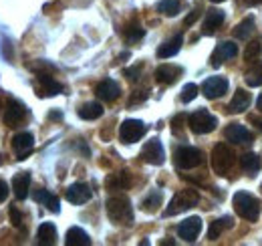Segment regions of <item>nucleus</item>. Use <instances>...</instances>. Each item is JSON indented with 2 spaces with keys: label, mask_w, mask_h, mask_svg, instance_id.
Here are the masks:
<instances>
[{
  "label": "nucleus",
  "mask_w": 262,
  "mask_h": 246,
  "mask_svg": "<svg viewBox=\"0 0 262 246\" xmlns=\"http://www.w3.org/2000/svg\"><path fill=\"white\" fill-rule=\"evenodd\" d=\"M162 202H164V194L160 192V190H154L145 200H143V204H141V208H143V212H156L160 206H162Z\"/></svg>",
  "instance_id": "obj_28"
},
{
  "label": "nucleus",
  "mask_w": 262,
  "mask_h": 246,
  "mask_svg": "<svg viewBox=\"0 0 262 246\" xmlns=\"http://www.w3.org/2000/svg\"><path fill=\"white\" fill-rule=\"evenodd\" d=\"M105 210H107V216H109V220L113 224L131 226V222H133V208H131V202L125 196L109 198L107 204H105Z\"/></svg>",
  "instance_id": "obj_2"
},
{
  "label": "nucleus",
  "mask_w": 262,
  "mask_h": 246,
  "mask_svg": "<svg viewBox=\"0 0 262 246\" xmlns=\"http://www.w3.org/2000/svg\"><path fill=\"white\" fill-rule=\"evenodd\" d=\"M103 115V105L97 103V101H89L85 105H81L79 109V117L85 119V121H93V119H99Z\"/></svg>",
  "instance_id": "obj_26"
},
{
  "label": "nucleus",
  "mask_w": 262,
  "mask_h": 246,
  "mask_svg": "<svg viewBox=\"0 0 262 246\" xmlns=\"http://www.w3.org/2000/svg\"><path fill=\"white\" fill-rule=\"evenodd\" d=\"M33 148H34L33 133L23 131V133H16V135H14V139H12V150L16 152L18 159H27V157L31 155V152H33Z\"/></svg>",
  "instance_id": "obj_14"
},
{
  "label": "nucleus",
  "mask_w": 262,
  "mask_h": 246,
  "mask_svg": "<svg viewBox=\"0 0 262 246\" xmlns=\"http://www.w3.org/2000/svg\"><path fill=\"white\" fill-rule=\"evenodd\" d=\"M246 85L250 87H262V61H256V65H252V69L246 71Z\"/></svg>",
  "instance_id": "obj_30"
},
{
  "label": "nucleus",
  "mask_w": 262,
  "mask_h": 246,
  "mask_svg": "<svg viewBox=\"0 0 262 246\" xmlns=\"http://www.w3.org/2000/svg\"><path fill=\"white\" fill-rule=\"evenodd\" d=\"M182 43H184V36H182V34H176L173 38L165 40L164 45L158 49V57H160V59H171L173 55H178V53H180Z\"/></svg>",
  "instance_id": "obj_23"
},
{
  "label": "nucleus",
  "mask_w": 262,
  "mask_h": 246,
  "mask_svg": "<svg viewBox=\"0 0 262 246\" xmlns=\"http://www.w3.org/2000/svg\"><path fill=\"white\" fill-rule=\"evenodd\" d=\"M240 168L246 174H256L260 170V157L256 154H252V152H248V154H244L240 157Z\"/></svg>",
  "instance_id": "obj_27"
},
{
  "label": "nucleus",
  "mask_w": 262,
  "mask_h": 246,
  "mask_svg": "<svg viewBox=\"0 0 262 246\" xmlns=\"http://www.w3.org/2000/svg\"><path fill=\"white\" fill-rule=\"evenodd\" d=\"M186 119H188V117H186L184 113H182V115H176V117H173V121H171V131H173L176 135H180V133H182V123L186 121Z\"/></svg>",
  "instance_id": "obj_38"
},
{
  "label": "nucleus",
  "mask_w": 262,
  "mask_h": 246,
  "mask_svg": "<svg viewBox=\"0 0 262 246\" xmlns=\"http://www.w3.org/2000/svg\"><path fill=\"white\" fill-rule=\"evenodd\" d=\"M143 34H145V31H143L139 25H129V27L123 29V36H125L129 43H135V40L143 38Z\"/></svg>",
  "instance_id": "obj_34"
},
{
  "label": "nucleus",
  "mask_w": 262,
  "mask_h": 246,
  "mask_svg": "<svg viewBox=\"0 0 262 246\" xmlns=\"http://www.w3.org/2000/svg\"><path fill=\"white\" fill-rule=\"evenodd\" d=\"M182 67L178 65H162L156 69V81L162 85H173L180 77H182Z\"/></svg>",
  "instance_id": "obj_15"
},
{
  "label": "nucleus",
  "mask_w": 262,
  "mask_h": 246,
  "mask_svg": "<svg viewBox=\"0 0 262 246\" xmlns=\"http://www.w3.org/2000/svg\"><path fill=\"white\" fill-rule=\"evenodd\" d=\"M198 202H200V194H198L196 190H190V188H188V190H180V192L171 198V202L167 204L164 216L182 214V212L194 208Z\"/></svg>",
  "instance_id": "obj_3"
},
{
  "label": "nucleus",
  "mask_w": 262,
  "mask_h": 246,
  "mask_svg": "<svg viewBox=\"0 0 262 246\" xmlns=\"http://www.w3.org/2000/svg\"><path fill=\"white\" fill-rule=\"evenodd\" d=\"M254 31V18L252 16H248V18H244L236 29H234V36L238 38V40H246L250 34Z\"/></svg>",
  "instance_id": "obj_32"
},
{
  "label": "nucleus",
  "mask_w": 262,
  "mask_h": 246,
  "mask_svg": "<svg viewBox=\"0 0 262 246\" xmlns=\"http://www.w3.org/2000/svg\"><path fill=\"white\" fill-rule=\"evenodd\" d=\"M119 93H121V87H119L113 79H105V81H101V83L97 85V89H95V95H97L101 101H105V103L115 101V99L119 97Z\"/></svg>",
  "instance_id": "obj_18"
},
{
  "label": "nucleus",
  "mask_w": 262,
  "mask_h": 246,
  "mask_svg": "<svg viewBox=\"0 0 262 246\" xmlns=\"http://www.w3.org/2000/svg\"><path fill=\"white\" fill-rule=\"evenodd\" d=\"M256 107H258V111H262V95L256 99Z\"/></svg>",
  "instance_id": "obj_45"
},
{
  "label": "nucleus",
  "mask_w": 262,
  "mask_h": 246,
  "mask_svg": "<svg viewBox=\"0 0 262 246\" xmlns=\"http://www.w3.org/2000/svg\"><path fill=\"white\" fill-rule=\"evenodd\" d=\"M212 2H224V0H212Z\"/></svg>",
  "instance_id": "obj_46"
},
{
  "label": "nucleus",
  "mask_w": 262,
  "mask_h": 246,
  "mask_svg": "<svg viewBox=\"0 0 262 246\" xmlns=\"http://www.w3.org/2000/svg\"><path fill=\"white\" fill-rule=\"evenodd\" d=\"M65 244L67 246H89L91 244V238H89V234H87L83 228L73 226V228H69V232H67Z\"/></svg>",
  "instance_id": "obj_25"
},
{
  "label": "nucleus",
  "mask_w": 262,
  "mask_h": 246,
  "mask_svg": "<svg viewBox=\"0 0 262 246\" xmlns=\"http://www.w3.org/2000/svg\"><path fill=\"white\" fill-rule=\"evenodd\" d=\"M141 157L145 163H151V166H162L165 161V152H164V146L160 139H151L143 146L141 150Z\"/></svg>",
  "instance_id": "obj_10"
},
{
  "label": "nucleus",
  "mask_w": 262,
  "mask_h": 246,
  "mask_svg": "<svg viewBox=\"0 0 262 246\" xmlns=\"http://www.w3.org/2000/svg\"><path fill=\"white\" fill-rule=\"evenodd\" d=\"M8 194H10V186L6 184L4 180H0V204L8 198Z\"/></svg>",
  "instance_id": "obj_40"
},
{
  "label": "nucleus",
  "mask_w": 262,
  "mask_h": 246,
  "mask_svg": "<svg viewBox=\"0 0 262 246\" xmlns=\"http://www.w3.org/2000/svg\"><path fill=\"white\" fill-rule=\"evenodd\" d=\"M198 18H200V10H194V12H192V14H190V16H188V18H186V20H184V25H186V27H192V25H194V23H196Z\"/></svg>",
  "instance_id": "obj_41"
},
{
  "label": "nucleus",
  "mask_w": 262,
  "mask_h": 246,
  "mask_svg": "<svg viewBox=\"0 0 262 246\" xmlns=\"http://www.w3.org/2000/svg\"><path fill=\"white\" fill-rule=\"evenodd\" d=\"M232 204H234V210L236 214L248 222H256L258 216H260V202L256 196H252L250 192H236L234 198H232Z\"/></svg>",
  "instance_id": "obj_1"
},
{
  "label": "nucleus",
  "mask_w": 262,
  "mask_h": 246,
  "mask_svg": "<svg viewBox=\"0 0 262 246\" xmlns=\"http://www.w3.org/2000/svg\"><path fill=\"white\" fill-rule=\"evenodd\" d=\"M198 91H200V89H198L196 83H188V85L182 89V97H180V99H182L184 103H190V101H194L198 97Z\"/></svg>",
  "instance_id": "obj_36"
},
{
  "label": "nucleus",
  "mask_w": 262,
  "mask_h": 246,
  "mask_svg": "<svg viewBox=\"0 0 262 246\" xmlns=\"http://www.w3.org/2000/svg\"><path fill=\"white\" fill-rule=\"evenodd\" d=\"M49 117H51V119H55V121H61V119H63V113H61V111H53Z\"/></svg>",
  "instance_id": "obj_43"
},
{
  "label": "nucleus",
  "mask_w": 262,
  "mask_h": 246,
  "mask_svg": "<svg viewBox=\"0 0 262 246\" xmlns=\"http://www.w3.org/2000/svg\"><path fill=\"white\" fill-rule=\"evenodd\" d=\"M188 123H190V129H192L194 133H198V135H206V133H212V131L216 129L218 119H216L210 111L200 109V111L192 113V115L188 117Z\"/></svg>",
  "instance_id": "obj_5"
},
{
  "label": "nucleus",
  "mask_w": 262,
  "mask_h": 246,
  "mask_svg": "<svg viewBox=\"0 0 262 246\" xmlns=\"http://www.w3.org/2000/svg\"><path fill=\"white\" fill-rule=\"evenodd\" d=\"M65 198L71 204H87L91 200V188L87 184H73L67 188Z\"/></svg>",
  "instance_id": "obj_17"
},
{
  "label": "nucleus",
  "mask_w": 262,
  "mask_h": 246,
  "mask_svg": "<svg viewBox=\"0 0 262 246\" xmlns=\"http://www.w3.org/2000/svg\"><path fill=\"white\" fill-rule=\"evenodd\" d=\"M34 202H38V204H42V206H47L51 212H59L61 210V202H59V198L55 196V194H51L49 190H45V188H38V190H34L33 194Z\"/></svg>",
  "instance_id": "obj_20"
},
{
  "label": "nucleus",
  "mask_w": 262,
  "mask_h": 246,
  "mask_svg": "<svg viewBox=\"0 0 262 246\" xmlns=\"http://www.w3.org/2000/svg\"><path fill=\"white\" fill-rule=\"evenodd\" d=\"M236 55H238V45L232 43V40H224L214 49L210 61H212V67H220L222 63H226L228 59H234Z\"/></svg>",
  "instance_id": "obj_13"
},
{
  "label": "nucleus",
  "mask_w": 262,
  "mask_h": 246,
  "mask_svg": "<svg viewBox=\"0 0 262 246\" xmlns=\"http://www.w3.org/2000/svg\"><path fill=\"white\" fill-rule=\"evenodd\" d=\"M224 135H226V139L232 141V144H250L252 141V133L244 127V125H240V123H230L228 127L224 129Z\"/></svg>",
  "instance_id": "obj_16"
},
{
  "label": "nucleus",
  "mask_w": 262,
  "mask_h": 246,
  "mask_svg": "<svg viewBox=\"0 0 262 246\" xmlns=\"http://www.w3.org/2000/svg\"><path fill=\"white\" fill-rule=\"evenodd\" d=\"M34 91H36L38 97H55V95H61V93H63V85H61L59 81H55L51 75L38 71V73H36Z\"/></svg>",
  "instance_id": "obj_9"
},
{
  "label": "nucleus",
  "mask_w": 262,
  "mask_h": 246,
  "mask_svg": "<svg viewBox=\"0 0 262 246\" xmlns=\"http://www.w3.org/2000/svg\"><path fill=\"white\" fill-rule=\"evenodd\" d=\"M31 190V174L29 172H20L12 178V192L16 196V200H25L29 196Z\"/></svg>",
  "instance_id": "obj_21"
},
{
  "label": "nucleus",
  "mask_w": 262,
  "mask_h": 246,
  "mask_svg": "<svg viewBox=\"0 0 262 246\" xmlns=\"http://www.w3.org/2000/svg\"><path fill=\"white\" fill-rule=\"evenodd\" d=\"M234 168V154L226 144H218L212 150V170L218 176H228Z\"/></svg>",
  "instance_id": "obj_4"
},
{
  "label": "nucleus",
  "mask_w": 262,
  "mask_h": 246,
  "mask_svg": "<svg viewBox=\"0 0 262 246\" xmlns=\"http://www.w3.org/2000/svg\"><path fill=\"white\" fill-rule=\"evenodd\" d=\"M248 121L254 123L258 129H262V117H258V115H250V117H248Z\"/></svg>",
  "instance_id": "obj_42"
},
{
  "label": "nucleus",
  "mask_w": 262,
  "mask_h": 246,
  "mask_svg": "<svg viewBox=\"0 0 262 246\" xmlns=\"http://www.w3.org/2000/svg\"><path fill=\"white\" fill-rule=\"evenodd\" d=\"M224 23V12L222 10H216V8H210L204 16V25H202V32L204 34H214V32L220 29V25Z\"/></svg>",
  "instance_id": "obj_19"
},
{
  "label": "nucleus",
  "mask_w": 262,
  "mask_h": 246,
  "mask_svg": "<svg viewBox=\"0 0 262 246\" xmlns=\"http://www.w3.org/2000/svg\"><path fill=\"white\" fill-rule=\"evenodd\" d=\"M228 91V79L226 77H208L202 85V93L206 99H218Z\"/></svg>",
  "instance_id": "obj_11"
},
{
  "label": "nucleus",
  "mask_w": 262,
  "mask_h": 246,
  "mask_svg": "<svg viewBox=\"0 0 262 246\" xmlns=\"http://www.w3.org/2000/svg\"><path fill=\"white\" fill-rule=\"evenodd\" d=\"M232 226V218H218V220H214L212 224H210V230H208V238L210 240H216L226 228H230Z\"/></svg>",
  "instance_id": "obj_29"
},
{
  "label": "nucleus",
  "mask_w": 262,
  "mask_h": 246,
  "mask_svg": "<svg viewBox=\"0 0 262 246\" xmlns=\"http://www.w3.org/2000/svg\"><path fill=\"white\" fill-rule=\"evenodd\" d=\"M200 232H202V220H200L198 216L186 218V220L180 222V226H178V236L184 238L186 242H194L198 236H200Z\"/></svg>",
  "instance_id": "obj_12"
},
{
  "label": "nucleus",
  "mask_w": 262,
  "mask_h": 246,
  "mask_svg": "<svg viewBox=\"0 0 262 246\" xmlns=\"http://www.w3.org/2000/svg\"><path fill=\"white\" fill-rule=\"evenodd\" d=\"M250 107V95L244 91V89H236L232 101L228 105V111L230 113H244L246 109Z\"/></svg>",
  "instance_id": "obj_24"
},
{
  "label": "nucleus",
  "mask_w": 262,
  "mask_h": 246,
  "mask_svg": "<svg viewBox=\"0 0 262 246\" xmlns=\"http://www.w3.org/2000/svg\"><path fill=\"white\" fill-rule=\"evenodd\" d=\"M139 73H141V65L131 67V69H125V77H127L129 81H137V79H139Z\"/></svg>",
  "instance_id": "obj_39"
},
{
  "label": "nucleus",
  "mask_w": 262,
  "mask_h": 246,
  "mask_svg": "<svg viewBox=\"0 0 262 246\" xmlns=\"http://www.w3.org/2000/svg\"><path fill=\"white\" fill-rule=\"evenodd\" d=\"M202 152L198 148H190V146H184V148H178L176 154H173V161L180 170H192L198 168L202 163Z\"/></svg>",
  "instance_id": "obj_6"
},
{
  "label": "nucleus",
  "mask_w": 262,
  "mask_h": 246,
  "mask_svg": "<svg viewBox=\"0 0 262 246\" xmlns=\"http://www.w3.org/2000/svg\"><path fill=\"white\" fill-rule=\"evenodd\" d=\"M244 4L246 6H258V4H262V0H244Z\"/></svg>",
  "instance_id": "obj_44"
},
{
  "label": "nucleus",
  "mask_w": 262,
  "mask_h": 246,
  "mask_svg": "<svg viewBox=\"0 0 262 246\" xmlns=\"http://www.w3.org/2000/svg\"><path fill=\"white\" fill-rule=\"evenodd\" d=\"M182 8V0H162L158 4V10L165 16H176Z\"/></svg>",
  "instance_id": "obj_33"
},
{
  "label": "nucleus",
  "mask_w": 262,
  "mask_h": 246,
  "mask_svg": "<svg viewBox=\"0 0 262 246\" xmlns=\"http://www.w3.org/2000/svg\"><path fill=\"white\" fill-rule=\"evenodd\" d=\"M129 172H119L111 178H107V188L109 190H125L129 188Z\"/></svg>",
  "instance_id": "obj_31"
},
{
  "label": "nucleus",
  "mask_w": 262,
  "mask_h": 246,
  "mask_svg": "<svg viewBox=\"0 0 262 246\" xmlns=\"http://www.w3.org/2000/svg\"><path fill=\"white\" fill-rule=\"evenodd\" d=\"M10 222H12V226H16V228L23 226V214L18 212L16 206H10Z\"/></svg>",
  "instance_id": "obj_37"
},
{
  "label": "nucleus",
  "mask_w": 262,
  "mask_h": 246,
  "mask_svg": "<svg viewBox=\"0 0 262 246\" xmlns=\"http://www.w3.org/2000/svg\"><path fill=\"white\" fill-rule=\"evenodd\" d=\"M260 190H262V186H260Z\"/></svg>",
  "instance_id": "obj_47"
},
{
  "label": "nucleus",
  "mask_w": 262,
  "mask_h": 246,
  "mask_svg": "<svg viewBox=\"0 0 262 246\" xmlns=\"http://www.w3.org/2000/svg\"><path fill=\"white\" fill-rule=\"evenodd\" d=\"M260 53H262V47H260V43H250L248 45V49H246V53H244V59L248 63H256L258 61V57H260Z\"/></svg>",
  "instance_id": "obj_35"
},
{
  "label": "nucleus",
  "mask_w": 262,
  "mask_h": 246,
  "mask_svg": "<svg viewBox=\"0 0 262 246\" xmlns=\"http://www.w3.org/2000/svg\"><path fill=\"white\" fill-rule=\"evenodd\" d=\"M27 117H29L27 107H25L20 101H16V99H8L6 111H4V117H2V119H4V125H6V127H18Z\"/></svg>",
  "instance_id": "obj_8"
},
{
  "label": "nucleus",
  "mask_w": 262,
  "mask_h": 246,
  "mask_svg": "<svg viewBox=\"0 0 262 246\" xmlns=\"http://www.w3.org/2000/svg\"><path fill=\"white\" fill-rule=\"evenodd\" d=\"M36 242L40 246H53L57 242V228L53 222H42L36 230Z\"/></svg>",
  "instance_id": "obj_22"
},
{
  "label": "nucleus",
  "mask_w": 262,
  "mask_h": 246,
  "mask_svg": "<svg viewBox=\"0 0 262 246\" xmlns=\"http://www.w3.org/2000/svg\"><path fill=\"white\" fill-rule=\"evenodd\" d=\"M147 131V125L139 119H125L119 125V139L123 144H135L139 141Z\"/></svg>",
  "instance_id": "obj_7"
}]
</instances>
